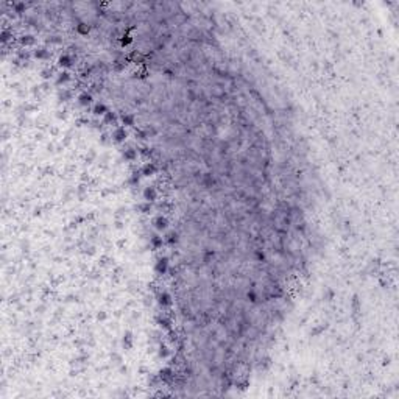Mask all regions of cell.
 Returning <instances> with one entry per match:
<instances>
[{"label": "cell", "mask_w": 399, "mask_h": 399, "mask_svg": "<svg viewBox=\"0 0 399 399\" xmlns=\"http://www.w3.org/2000/svg\"><path fill=\"white\" fill-rule=\"evenodd\" d=\"M144 196H145V200H148V201L155 200V198H156V192H155V189H151V187L145 189V192H144Z\"/></svg>", "instance_id": "6da1fadb"}, {"label": "cell", "mask_w": 399, "mask_h": 399, "mask_svg": "<svg viewBox=\"0 0 399 399\" xmlns=\"http://www.w3.org/2000/svg\"><path fill=\"white\" fill-rule=\"evenodd\" d=\"M94 112L97 114V116L106 114V108H105V105H101V103H97V105H95V108H94Z\"/></svg>", "instance_id": "3957f363"}, {"label": "cell", "mask_w": 399, "mask_h": 399, "mask_svg": "<svg viewBox=\"0 0 399 399\" xmlns=\"http://www.w3.org/2000/svg\"><path fill=\"white\" fill-rule=\"evenodd\" d=\"M59 65H63V67H69L70 65V58L67 56V55H63V56L59 58Z\"/></svg>", "instance_id": "277c9868"}, {"label": "cell", "mask_w": 399, "mask_h": 399, "mask_svg": "<svg viewBox=\"0 0 399 399\" xmlns=\"http://www.w3.org/2000/svg\"><path fill=\"white\" fill-rule=\"evenodd\" d=\"M114 137H116V140H123L125 137H127V133H125V129H116Z\"/></svg>", "instance_id": "5b68a950"}, {"label": "cell", "mask_w": 399, "mask_h": 399, "mask_svg": "<svg viewBox=\"0 0 399 399\" xmlns=\"http://www.w3.org/2000/svg\"><path fill=\"white\" fill-rule=\"evenodd\" d=\"M167 240H168L170 243H172V242H176V234H168V239H167Z\"/></svg>", "instance_id": "8fae6325"}, {"label": "cell", "mask_w": 399, "mask_h": 399, "mask_svg": "<svg viewBox=\"0 0 399 399\" xmlns=\"http://www.w3.org/2000/svg\"><path fill=\"white\" fill-rule=\"evenodd\" d=\"M67 80H69V73H67V72L59 73V78H58V81H59V83H64V81H67Z\"/></svg>", "instance_id": "30bf717a"}, {"label": "cell", "mask_w": 399, "mask_h": 399, "mask_svg": "<svg viewBox=\"0 0 399 399\" xmlns=\"http://www.w3.org/2000/svg\"><path fill=\"white\" fill-rule=\"evenodd\" d=\"M153 172H155V167H153L151 164H147V165L144 167V175H147V176H148V175H151Z\"/></svg>", "instance_id": "ba28073f"}, {"label": "cell", "mask_w": 399, "mask_h": 399, "mask_svg": "<svg viewBox=\"0 0 399 399\" xmlns=\"http://www.w3.org/2000/svg\"><path fill=\"white\" fill-rule=\"evenodd\" d=\"M83 25H84V24H81V25L78 27V30H80V31H83V33H86V31L89 30V28H86V27H83Z\"/></svg>", "instance_id": "7c38bea8"}, {"label": "cell", "mask_w": 399, "mask_h": 399, "mask_svg": "<svg viewBox=\"0 0 399 399\" xmlns=\"http://www.w3.org/2000/svg\"><path fill=\"white\" fill-rule=\"evenodd\" d=\"M159 303H161V304H168V303H170V298H168V295H165V293L161 295V296H159Z\"/></svg>", "instance_id": "9c48e42d"}, {"label": "cell", "mask_w": 399, "mask_h": 399, "mask_svg": "<svg viewBox=\"0 0 399 399\" xmlns=\"http://www.w3.org/2000/svg\"><path fill=\"white\" fill-rule=\"evenodd\" d=\"M91 101H92V97L87 95V94H84V95L80 97V103H81V105H89Z\"/></svg>", "instance_id": "52a82bcc"}, {"label": "cell", "mask_w": 399, "mask_h": 399, "mask_svg": "<svg viewBox=\"0 0 399 399\" xmlns=\"http://www.w3.org/2000/svg\"><path fill=\"white\" fill-rule=\"evenodd\" d=\"M156 268H157V271H159V273H161V271L164 273V271H165V268H167V260H165V259H161L159 262H157Z\"/></svg>", "instance_id": "8992f818"}, {"label": "cell", "mask_w": 399, "mask_h": 399, "mask_svg": "<svg viewBox=\"0 0 399 399\" xmlns=\"http://www.w3.org/2000/svg\"><path fill=\"white\" fill-rule=\"evenodd\" d=\"M155 223H156V228L157 229H165L167 228V220L164 217H157Z\"/></svg>", "instance_id": "7a4b0ae2"}]
</instances>
